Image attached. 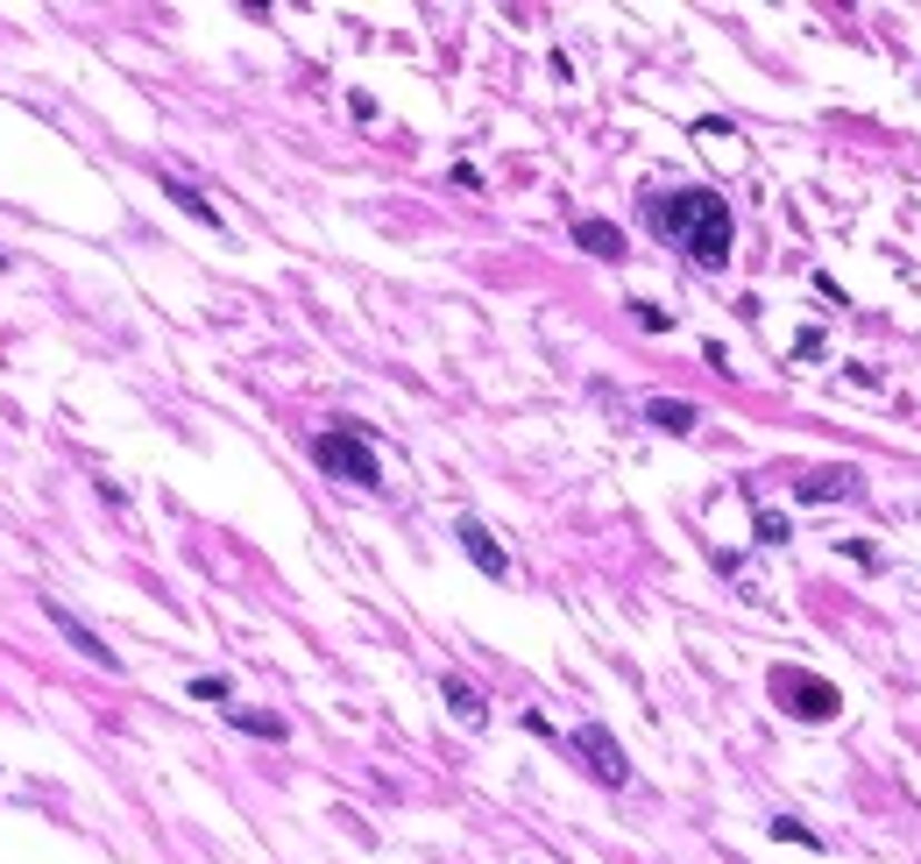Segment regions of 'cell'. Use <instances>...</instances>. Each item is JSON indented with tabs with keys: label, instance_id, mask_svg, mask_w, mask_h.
I'll list each match as a JSON object with an SVG mask.
<instances>
[{
	"label": "cell",
	"instance_id": "obj_3",
	"mask_svg": "<svg viewBox=\"0 0 921 864\" xmlns=\"http://www.w3.org/2000/svg\"><path fill=\"white\" fill-rule=\"evenodd\" d=\"M773 702L786 708V716H801V723H830L843 716V695L822 674H809V666H773Z\"/></svg>",
	"mask_w": 921,
	"mask_h": 864
},
{
	"label": "cell",
	"instance_id": "obj_15",
	"mask_svg": "<svg viewBox=\"0 0 921 864\" xmlns=\"http://www.w3.org/2000/svg\"><path fill=\"white\" fill-rule=\"evenodd\" d=\"M631 312H638V326H645V334H666V326H674V312H660V305H652V298H638V305H631Z\"/></svg>",
	"mask_w": 921,
	"mask_h": 864
},
{
	"label": "cell",
	"instance_id": "obj_4",
	"mask_svg": "<svg viewBox=\"0 0 921 864\" xmlns=\"http://www.w3.org/2000/svg\"><path fill=\"white\" fill-rule=\"evenodd\" d=\"M567 752H574V758H588V773H596L603 786H631V758H624V744L610 737L603 723H582V729L567 737Z\"/></svg>",
	"mask_w": 921,
	"mask_h": 864
},
{
	"label": "cell",
	"instance_id": "obj_2",
	"mask_svg": "<svg viewBox=\"0 0 921 864\" xmlns=\"http://www.w3.org/2000/svg\"><path fill=\"white\" fill-rule=\"evenodd\" d=\"M313 460L334 475V483H348V489H383V460H376V447H369V433H362V426L313 433Z\"/></svg>",
	"mask_w": 921,
	"mask_h": 864
},
{
	"label": "cell",
	"instance_id": "obj_13",
	"mask_svg": "<svg viewBox=\"0 0 921 864\" xmlns=\"http://www.w3.org/2000/svg\"><path fill=\"white\" fill-rule=\"evenodd\" d=\"M765 836H780V843H801V851H822V836L809 830V822H794V815H773V822H765Z\"/></svg>",
	"mask_w": 921,
	"mask_h": 864
},
{
	"label": "cell",
	"instance_id": "obj_8",
	"mask_svg": "<svg viewBox=\"0 0 921 864\" xmlns=\"http://www.w3.org/2000/svg\"><path fill=\"white\" fill-rule=\"evenodd\" d=\"M574 248H582V256H596V262H624V227L582 213V220H574Z\"/></svg>",
	"mask_w": 921,
	"mask_h": 864
},
{
	"label": "cell",
	"instance_id": "obj_16",
	"mask_svg": "<svg viewBox=\"0 0 921 864\" xmlns=\"http://www.w3.org/2000/svg\"><path fill=\"white\" fill-rule=\"evenodd\" d=\"M759 546H786V517L780 510H759Z\"/></svg>",
	"mask_w": 921,
	"mask_h": 864
},
{
	"label": "cell",
	"instance_id": "obj_1",
	"mask_svg": "<svg viewBox=\"0 0 921 864\" xmlns=\"http://www.w3.org/2000/svg\"><path fill=\"white\" fill-rule=\"evenodd\" d=\"M638 213L652 227V241H674L695 270H723L731 262V241H737V220H731V199L709 185H681V191H645Z\"/></svg>",
	"mask_w": 921,
	"mask_h": 864
},
{
	"label": "cell",
	"instance_id": "obj_5",
	"mask_svg": "<svg viewBox=\"0 0 921 864\" xmlns=\"http://www.w3.org/2000/svg\"><path fill=\"white\" fill-rule=\"evenodd\" d=\"M43 617L57 624V638H65L71 652H79V659H92V666H100V674H121V659H113V652H107V638H100V630H86V624L71 617L65 603H57V595H43Z\"/></svg>",
	"mask_w": 921,
	"mask_h": 864
},
{
	"label": "cell",
	"instance_id": "obj_11",
	"mask_svg": "<svg viewBox=\"0 0 921 864\" xmlns=\"http://www.w3.org/2000/svg\"><path fill=\"white\" fill-rule=\"evenodd\" d=\"M227 723H235V729H248V737H270V744H284V737H291V723H284V716H256V708H227Z\"/></svg>",
	"mask_w": 921,
	"mask_h": 864
},
{
	"label": "cell",
	"instance_id": "obj_10",
	"mask_svg": "<svg viewBox=\"0 0 921 864\" xmlns=\"http://www.w3.org/2000/svg\"><path fill=\"white\" fill-rule=\"evenodd\" d=\"M439 702H447V708H454V716L468 723V729H483V723H489V702L475 695V687L460 681V674H439Z\"/></svg>",
	"mask_w": 921,
	"mask_h": 864
},
{
	"label": "cell",
	"instance_id": "obj_7",
	"mask_svg": "<svg viewBox=\"0 0 921 864\" xmlns=\"http://www.w3.org/2000/svg\"><path fill=\"white\" fill-rule=\"evenodd\" d=\"M858 489H865V475H858L851 460H843V468H815L809 483H794V496H801V504H851Z\"/></svg>",
	"mask_w": 921,
	"mask_h": 864
},
{
	"label": "cell",
	"instance_id": "obj_6",
	"mask_svg": "<svg viewBox=\"0 0 921 864\" xmlns=\"http://www.w3.org/2000/svg\"><path fill=\"white\" fill-rule=\"evenodd\" d=\"M454 539H460V553H468V560L483 567L489 582H504V574H511V553L496 546V532L483 525V517H460V525H454Z\"/></svg>",
	"mask_w": 921,
	"mask_h": 864
},
{
	"label": "cell",
	"instance_id": "obj_9",
	"mask_svg": "<svg viewBox=\"0 0 921 864\" xmlns=\"http://www.w3.org/2000/svg\"><path fill=\"white\" fill-rule=\"evenodd\" d=\"M645 426L681 439V433H695V426H702V411L687 405V397H645Z\"/></svg>",
	"mask_w": 921,
	"mask_h": 864
},
{
	"label": "cell",
	"instance_id": "obj_14",
	"mask_svg": "<svg viewBox=\"0 0 921 864\" xmlns=\"http://www.w3.org/2000/svg\"><path fill=\"white\" fill-rule=\"evenodd\" d=\"M227 695H235L227 674H199V681H191V702H227Z\"/></svg>",
	"mask_w": 921,
	"mask_h": 864
},
{
	"label": "cell",
	"instance_id": "obj_12",
	"mask_svg": "<svg viewBox=\"0 0 921 864\" xmlns=\"http://www.w3.org/2000/svg\"><path fill=\"white\" fill-rule=\"evenodd\" d=\"M164 191H170V199H178V206H185V213L199 220V227H220V213L206 206V191H199V185H185V178H164Z\"/></svg>",
	"mask_w": 921,
	"mask_h": 864
}]
</instances>
